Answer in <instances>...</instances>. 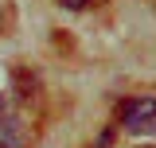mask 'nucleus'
Listing matches in <instances>:
<instances>
[{"mask_svg":"<svg viewBox=\"0 0 156 148\" xmlns=\"http://www.w3.org/2000/svg\"><path fill=\"white\" fill-rule=\"evenodd\" d=\"M105 144H109V132H105V136H101V144H98V148H105Z\"/></svg>","mask_w":156,"mask_h":148,"instance_id":"obj_4","label":"nucleus"},{"mask_svg":"<svg viewBox=\"0 0 156 148\" xmlns=\"http://www.w3.org/2000/svg\"><path fill=\"white\" fill-rule=\"evenodd\" d=\"M23 144V121L0 109V148H20Z\"/></svg>","mask_w":156,"mask_h":148,"instance_id":"obj_2","label":"nucleus"},{"mask_svg":"<svg viewBox=\"0 0 156 148\" xmlns=\"http://www.w3.org/2000/svg\"><path fill=\"white\" fill-rule=\"evenodd\" d=\"M144 148H156V144H144Z\"/></svg>","mask_w":156,"mask_h":148,"instance_id":"obj_5","label":"nucleus"},{"mask_svg":"<svg viewBox=\"0 0 156 148\" xmlns=\"http://www.w3.org/2000/svg\"><path fill=\"white\" fill-rule=\"evenodd\" d=\"M62 8H70V12H82V8H90V4H101V0H58Z\"/></svg>","mask_w":156,"mask_h":148,"instance_id":"obj_3","label":"nucleus"},{"mask_svg":"<svg viewBox=\"0 0 156 148\" xmlns=\"http://www.w3.org/2000/svg\"><path fill=\"white\" fill-rule=\"evenodd\" d=\"M121 129L125 132H156V97H144V93H136V97H125L121 101Z\"/></svg>","mask_w":156,"mask_h":148,"instance_id":"obj_1","label":"nucleus"}]
</instances>
